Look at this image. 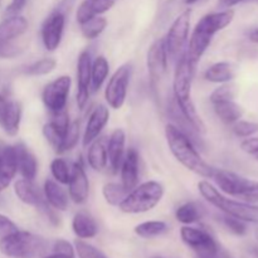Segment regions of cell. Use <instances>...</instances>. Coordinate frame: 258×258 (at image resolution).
<instances>
[{"label":"cell","mask_w":258,"mask_h":258,"mask_svg":"<svg viewBox=\"0 0 258 258\" xmlns=\"http://www.w3.org/2000/svg\"><path fill=\"white\" fill-rule=\"evenodd\" d=\"M75 249L80 258H107L98 248L92 244L86 243L82 239H77L75 242Z\"/></svg>","instance_id":"obj_41"},{"label":"cell","mask_w":258,"mask_h":258,"mask_svg":"<svg viewBox=\"0 0 258 258\" xmlns=\"http://www.w3.org/2000/svg\"><path fill=\"white\" fill-rule=\"evenodd\" d=\"M3 204V199H2V197H0V206H2Z\"/></svg>","instance_id":"obj_54"},{"label":"cell","mask_w":258,"mask_h":258,"mask_svg":"<svg viewBox=\"0 0 258 258\" xmlns=\"http://www.w3.org/2000/svg\"><path fill=\"white\" fill-rule=\"evenodd\" d=\"M115 2L116 0H85L78 7L77 14H76L78 24L87 22L88 19L96 17V15H101L108 12L113 7Z\"/></svg>","instance_id":"obj_27"},{"label":"cell","mask_w":258,"mask_h":258,"mask_svg":"<svg viewBox=\"0 0 258 258\" xmlns=\"http://www.w3.org/2000/svg\"><path fill=\"white\" fill-rule=\"evenodd\" d=\"M18 231V227L15 226L14 222L9 219L8 217L0 214V239L10 236Z\"/></svg>","instance_id":"obj_45"},{"label":"cell","mask_w":258,"mask_h":258,"mask_svg":"<svg viewBox=\"0 0 258 258\" xmlns=\"http://www.w3.org/2000/svg\"><path fill=\"white\" fill-rule=\"evenodd\" d=\"M233 19H234V10L223 9L222 12L209 13V14L204 15V17L197 23L196 27L214 37L218 32L226 29V28L233 22Z\"/></svg>","instance_id":"obj_18"},{"label":"cell","mask_w":258,"mask_h":258,"mask_svg":"<svg viewBox=\"0 0 258 258\" xmlns=\"http://www.w3.org/2000/svg\"><path fill=\"white\" fill-rule=\"evenodd\" d=\"M43 196L45 201L50 207L58 212L67 211L70 199L68 194L66 193L64 189L59 185V183L52 179H47L44 181V188H43Z\"/></svg>","instance_id":"obj_26"},{"label":"cell","mask_w":258,"mask_h":258,"mask_svg":"<svg viewBox=\"0 0 258 258\" xmlns=\"http://www.w3.org/2000/svg\"><path fill=\"white\" fill-rule=\"evenodd\" d=\"M91 68L92 58L88 50H83L77 60V105L83 110L91 93Z\"/></svg>","instance_id":"obj_13"},{"label":"cell","mask_w":258,"mask_h":258,"mask_svg":"<svg viewBox=\"0 0 258 258\" xmlns=\"http://www.w3.org/2000/svg\"><path fill=\"white\" fill-rule=\"evenodd\" d=\"M81 25V32L82 35L86 39H96L98 35L102 34V32L105 30L106 25H107V19L105 17H101V15H96V17L91 18L87 22L82 23Z\"/></svg>","instance_id":"obj_35"},{"label":"cell","mask_w":258,"mask_h":258,"mask_svg":"<svg viewBox=\"0 0 258 258\" xmlns=\"http://www.w3.org/2000/svg\"><path fill=\"white\" fill-rule=\"evenodd\" d=\"M134 231H135L136 236L141 237V238L150 239L165 233L168 231V224L163 221H149L136 226Z\"/></svg>","instance_id":"obj_33"},{"label":"cell","mask_w":258,"mask_h":258,"mask_svg":"<svg viewBox=\"0 0 258 258\" xmlns=\"http://www.w3.org/2000/svg\"><path fill=\"white\" fill-rule=\"evenodd\" d=\"M0 3H2V0H0Z\"/></svg>","instance_id":"obj_55"},{"label":"cell","mask_w":258,"mask_h":258,"mask_svg":"<svg viewBox=\"0 0 258 258\" xmlns=\"http://www.w3.org/2000/svg\"><path fill=\"white\" fill-rule=\"evenodd\" d=\"M72 229L80 239L93 238L98 232L96 221L86 212H78L75 214L72 221Z\"/></svg>","instance_id":"obj_28"},{"label":"cell","mask_w":258,"mask_h":258,"mask_svg":"<svg viewBox=\"0 0 258 258\" xmlns=\"http://www.w3.org/2000/svg\"><path fill=\"white\" fill-rule=\"evenodd\" d=\"M50 173L55 181L59 184H68L72 174V165L62 158H57L50 163Z\"/></svg>","instance_id":"obj_38"},{"label":"cell","mask_w":258,"mask_h":258,"mask_svg":"<svg viewBox=\"0 0 258 258\" xmlns=\"http://www.w3.org/2000/svg\"><path fill=\"white\" fill-rule=\"evenodd\" d=\"M212 179L223 193L246 203H258V181L251 180L233 171L214 168Z\"/></svg>","instance_id":"obj_4"},{"label":"cell","mask_w":258,"mask_h":258,"mask_svg":"<svg viewBox=\"0 0 258 258\" xmlns=\"http://www.w3.org/2000/svg\"><path fill=\"white\" fill-rule=\"evenodd\" d=\"M15 151H17L18 171L24 179L34 180L38 173V163L34 154L22 143L15 145Z\"/></svg>","instance_id":"obj_25"},{"label":"cell","mask_w":258,"mask_h":258,"mask_svg":"<svg viewBox=\"0 0 258 258\" xmlns=\"http://www.w3.org/2000/svg\"><path fill=\"white\" fill-rule=\"evenodd\" d=\"M180 236L184 243L193 249L196 258H211L222 249L214 237L204 229L184 226L180 229Z\"/></svg>","instance_id":"obj_8"},{"label":"cell","mask_w":258,"mask_h":258,"mask_svg":"<svg viewBox=\"0 0 258 258\" xmlns=\"http://www.w3.org/2000/svg\"><path fill=\"white\" fill-rule=\"evenodd\" d=\"M126 134L122 128H116L107 139V158L108 165L113 173L120 170L121 163L125 156Z\"/></svg>","instance_id":"obj_22"},{"label":"cell","mask_w":258,"mask_h":258,"mask_svg":"<svg viewBox=\"0 0 258 258\" xmlns=\"http://www.w3.org/2000/svg\"><path fill=\"white\" fill-rule=\"evenodd\" d=\"M44 258H75V257H71V256H64V254H58V253H53L50 256L44 257Z\"/></svg>","instance_id":"obj_50"},{"label":"cell","mask_w":258,"mask_h":258,"mask_svg":"<svg viewBox=\"0 0 258 258\" xmlns=\"http://www.w3.org/2000/svg\"><path fill=\"white\" fill-rule=\"evenodd\" d=\"M244 2H249V0H218V7L221 9H231Z\"/></svg>","instance_id":"obj_48"},{"label":"cell","mask_w":258,"mask_h":258,"mask_svg":"<svg viewBox=\"0 0 258 258\" xmlns=\"http://www.w3.org/2000/svg\"><path fill=\"white\" fill-rule=\"evenodd\" d=\"M15 196L20 199L24 204L32 206L38 208L43 202L45 201L44 196L34 184V180H28V179H20L14 184Z\"/></svg>","instance_id":"obj_23"},{"label":"cell","mask_w":258,"mask_h":258,"mask_svg":"<svg viewBox=\"0 0 258 258\" xmlns=\"http://www.w3.org/2000/svg\"><path fill=\"white\" fill-rule=\"evenodd\" d=\"M55 66H57V60L54 58H43V59H39L37 62L32 63V64L27 66L23 70V73L27 76H32V77L45 76L48 73L53 72Z\"/></svg>","instance_id":"obj_37"},{"label":"cell","mask_w":258,"mask_h":258,"mask_svg":"<svg viewBox=\"0 0 258 258\" xmlns=\"http://www.w3.org/2000/svg\"><path fill=\"white\" fill-rule=\"evenodd\" d=\"M127 194L128 190L121 183H106L102 188V196L106 203L112 207L120 206Z\"/></svg>","instance_id":"obj_34"},{"label":"cell","mask_w":258,"mask_h":258,"mask_svg":"<svg viewBox=\"0 0 258 258\" xmlns=\"http://www.w3.org/2000/svg\"><path fill=\"white\" fill-rule=\"evenodd\" d=\"M110 120V111L106 106L98 105L92 110L88 116L87 125H86L85 134H83V146H87L92 143L95 139L101 135L105 126Z\"/></svg>","instance_id":"obj_16"},{"label":"cell","mask_w":258,"mask_h":258,"mask_svg":"<svg viewBox=\"0 0 258 258\" xmlns=\"http://www.w3.org/2000/svg\"><path fill=\"white\" fill-rule=\"evenodd\" d=\"M232 131L238 138H251V136L258 133V123L252 122V121L238 120L234 123H232Z\"/></svg>","instance_id":"obj_40"},{"label":"cell","mask_w":258,"mask_h":258,"mask_svg":"<svg viewBox=\"0 0 258 258\" xmlns=\"http://www.w3.org/2000/svg\"><path fill=\"white\" fill-rule=\"evenodd\" d=\"M254 237H256V239L258 241V228H256V231H254Z\"/></svg>","instance_id":"obj_53"},{"label":"cell","mask_w":258,"mask_h":258,"mask_svg":"<svg viewBox=\"0 0 258 258\" xmlns=\"http://www.w3.org/2000/svg\"><path fill=\"white\" fill-rule=\"evenodd\" d=\"M48 242L30 232L19 231L0 239V251L12 258H35L45 253Z\"/></svg>","instance_id":"obj_5"},{"label":"cell","mask_w":258,"mask_h":258,"mask_svg":"<svg viewBox=\"0 0 258 258\" xmlns=\"http://www.w3.org/2000/svg\"><path fill=\"white\" fill-rule=\"evenodd\" d=\"M241 149L258 161V138H256V136L244 139L241 143Z\"/></svg>","instance_id":"obj_44"},{"label":"cell","mask_w":258,"mask_h":258,"mask_svg":"<svg viewBox=\"0 0 258 258\" xmlns=\"http://www.w3.org/2000/svg\"><path fill=\"white\" fill-rule=\"evenodd\" d=\"M131 75H133V67L130 63H125L111 76L106 86L105 100L113 110H120L125 103Z\"/></svg>","instance_id":"obj_9"},{"label":"cell","mask_w":258,"mask_h":258,"mask_svg":"<svg viewBox=\"0 0 258 258\" xmlns=\"http://www.w3.org/2000/svg\"><path fill=\"white\" fill-rule=\"evenodd\" d=\"M190 20H191V9L184 10L179 17L175 18L173 24L169 28L166 37L164 38L165 42L168 59L175 63L181 54L185 52V45L189 39V32H190Z\"/></svg>","instance_id":"obj_6"},{"label":"cell","mask_w":258,"mask_h":258,"mask_svg":"<svg viewBox=\"0 0 258 258\" xmlns=\"http://www.w3.org/2000/svg\"><path fill=\"white\" fill-rule=\"evenodd\" d=\"M28 30V22L25 18L13 17L7 18L0 23V49L10 43L20 39Z\"/></svg>","instance_id":"obj_20"},{"label":"cell","mask_w":258,"mask_h":258,"mask_svg":"<svg viewBox=\"0 0 258 258\" xmlns=\"http://www.w3.org/2000/svg\"><path fill=\"white\" fill-rule=\"evenodd\" d=\"M198 190L201 196L223 212L226 216L234 217L246 223H258V206L257 204L246 203L242 201H234L224 197L218 189L212 185L209 181L202 180L198 183Z\"/></svg>","instance_id":"obj_2"},{"label":"cell","mask_w":258,"mask_h":258,"mask_svg":"<svg viewBox=\"0 0 258 258\" xmlns=\"http://www.w3.org/2000/svg\"><path fill=\"white\" fill-rule=\"evenodd\" d=\"M248 38H249V40H251L252 43H254V44H258V28H257V29H253V30H251V32H249Z\"/></svg>","instance_id":"obj_49"},{"label":"cell","mask_w":258,"mask_h":258,"mask_svg":"<svg viewBox=\"0 0 258 258\" xmlns=\"http://www.w3.org/2000/svg\"><path fill=\"white\" fill-rule=\"evenodd\" d=\"M213 38V35L203 32V30L199 29V28H194L193 33H191L190 35V39H189V45L185 49V54L186 57H188L189 62L191 63V66L196 67V66L198 64L201 58L203 57L204 53H206L207 49L209 48V45L212 44Z\"/></svg>","instance_id":"obj_21"},{"label":"cell","mask_w":258,"mask_h":258,"mask_svg":"<svg viewBox=\"0 0 258 258\" xmlns=\"http://www.w3.org/2000/svg\"><path fill=\"white\" fill-rule=\"evenodd\" d=\"M68 197L73 203L83 204L90 196V181L82 165V161L72 164V174L68 181Z\"/></svg>","instance_id":"obj_14"},{"label":"cell","mask_w":258,"mask_h":258,"mask_svg":"<svg viewBox=\"0 0 258 258\" xmlns=\"http://www.w3.org/2000/svg\"><path fill=\"white\" fill-rule=\"evenodd\" d=\"M201 209L197 206V203H193V202L184 203L175 212V217L178 219V222L186 224V226L198 222L201 219Z\"/></svg>","instance_id":"obj_36"},{"label":"cell","mask_w":258,"mask_h":258,"mask_svg":"<svg viewBox=\"0 0 258 258\" xmlns=\"http://www.w3.org/2000/svg\"><path fill=\"white\" fill-rule=\"evenodd\" d=\"M27 2L28 0H12V3H10L7 7V9L4 10V19H7V18L18 17V15L22 13V10L24 9Z\"/></svg>","instance_id":"obj_46"},{"label":"cell","mask_w":258,"mask_h":258,"mask_svg":"<svg viewBox=\"0 0 258 258\" xmlns=\"http://www.w3.org/2000/svg\"><path fill=\"white\" fill-rule=\"evenodd\" d=\"M53 253L75 257V248H73V246L70 242L64 241V239H58L53 244Z\"/></svg>","instance_id":"obj_47"},{"label":"cell","mask_w":258,"mask_h":258,"mask_svg":"<svg viewBox=\"0 0 258 258\" xmlns=\"http://www.w3.org/2000/svg\"><path fill=\"white\" fill-rule=\"evenodd\" d=\"M110 72V64L108 60L103 55H98L92 60V68H91V88L93 92L102 87L103 82L107 78Z\"/></svg>","instance_id":"obj_31"},{"label":"cell","mask_w":258,"mask_h":258,"mask_svg":"<svg viewBox=\"0 0 258 258\" xmlns=\"http://www.w3.org/2000/svg\"><path fill=\"white\" fill-rule=\"evenodd\" d=\"M222 222H223L224 227H226L231 233L236 234V236L242 237L247 233L246 222L241 221V219H237L234 218V217L226 216V214H224V217L222 218Z\"/></svg>","instance_id":"obj_42"},{"label":"cell","mask_w":258,"mask_h":258,"mask_svg":"<svg viewBox=\"0 0 258 258\" xmlns=\"http://www.w3.org/2000/svg\"><path fill=\"white\" fill-rule=\"evenodd\" d=\"M196 67L191 66L185 52L175 62V71L173 78V98L179 108L193 105L191 100V82Z\"/></svg>","instance_id":"obj_7"},{"label":"cell","mask_w":258,"mask_h":258,"mask_svg":"<svg viewBox=\"0 0 258 258\" xmlns=\"http://www.w3.org/2000/svg\"><path fill=\"white\" fill-rule=\"evenodd\" d=\"M197 2H199V0H185V3L188 5H193V4H196Z\"/></svg>","instance_id":"obj_52"},{"label":"cell","mask_w":258,"mask_h":258,"mask_svg":"<svg viewBox=\"0 0 258 258\" xmlns=\"http://www.w3.org/2000/svg\"><path fill=\"white\" fill-rule=\"evenodd\" d=\"M213 108L216 115L221 118V121H223L224 123H228V125H232L236 121L241 120L242 116L244 115L243 107L238 105L234 100L213 103Z\"/></svg>","instance_id":"obj_30"},{"label":"cell","mask_w":258,"mask_h":258,"mask_svg":"<svg viewBox=\"0 0 258 258\" xmlns=\"http://www.w3.org/2000/svg\"><path fill=\"white\" fill-rule=\"evenodd\" d=\"M165 138L174 158L188 170L206 179H212L214 168L209 165L197 150L196 144L174 123L165 127Z\"/></svg>","instance_id":"obj_1"},{"label":"cell","mask_w":258,"mask_h":258,"mask_svg":"<svg viewBox=\"0 0 258 258\" xmlns=\"http://www.w3.org/2000/svg\"><path fill=\"white\" fill-rule=\"evenodd\" d=\"M88 165L95 171H102L107 168V139L105 136H98L90 144L87 153Z\"/></svg>","instance_id":"obj_24"},{"label":"cell","mask_w":258,"mask_h":258,"mask_svg":"<svg viewBox=\"0 0 258 258\" xmlns=\"http://www.w3.org/2000/svg\"><path fill=\"white\" fill-rule=\"evenodd\" d=\"M237 96V87L233 83H222V86H219L218 88L212 92L211 95V102L212 105L217 102H222V101H229L234 100Z\"/></svg>","instance_id":"obj_39"},{"label":"cell","mask_w":258,"mask_h":258,"mask_svg":"<svg viewBox=\"0 0 258 258\" xmlns=\"http://www.w3.org/2000/svg\"><path fill=\"white\" fill-rule=\"evenodd\" d=\"M22 121V106L19 102L7 100L0 95V127L9 136H15L19 133Z\"/></svg>","instance_id":"obj_15"},{"label":"cell","mask_w":258,"mask_h":258,"mask_svg":"<svg viewBox=\"0 0 258 258\" xmlns=\"http://www.w3.org/2000/svg\"><path fill=\"white\" fill-rule=\"evenodd\" d=\"M72 81L68 76H60L48 83L42 92V100L45 108L50 113H57L66 110L70 96Z\"/></svg>","instance_id":"obj_10"},{"label":"cell","mask_w":258,"mask_h":258,"mask_svg":"<svg viewBox=\"0 0 258 258\" xmlns=\"http://www.w3.org/2000/svg\"><path fill=\"white\" fill-rule=\"evenodd\" d=\"M66 14L60 9L50 13L42 24L40 37H42L43 45L47 50L53 52L60 45L64 32Z\"/></svg>","instance_id":"obj_12"},{"label":"cell","mask_w":258,"mask_h":258,"mask_svg":"<svg viewBox=\"0 0 258 258\" xmlns=\"http://www.w3.org/2000/svg\"><path fill=\"white\" fill-rule=\"evenodd\" d=\"M18 173V160L15 146H3L0 149V191L5 190Z\"/></svg>","instance_id":"obj_17"},{"label":"cell","mask_w":258,"mask_h":258,"mask_svg":"<svg viewBox=\"0 0 258 258\" xmlns=\"http://www.w3.org/2000/svg\"><path fill=\"white\" fill-rule=\"evenodd\" d=\"M164 197L163 184L155 180H149L136 185L128 191L126 198L118 206L121 212L127 214L146 213L155 208Z\"/></svg>","instance_id":"obj_3"},{"label":"cell","mask_w":258,"mask_h":258,"mask_svg":"<svg viewBox=\"0 0 258 258\" xmlns=\"http://www.w3.org/2000/svg\"><path fill=\"white\" fill-rule=\"evenodd\" d=\"M168 53H166L165 42L164 38L155 40L150 45L146 55V66H148L149 77H150L151 86L154 88L160 83L168 71Z\"/></svg>","instance_id":"obj_11"},{"label":"cell","mask_w":258,"mask_h":258,"mask_svg":"<svg viewBox=\"0 0 258 258\" xmlns=\"http://www.w3.org/2000/svg\"><path fill=\"white\" fill-rule=\"evenodd\" d=\"M252 254H253L256 258H258V246L253 247V249H252Z\"/></svg>","instance_id":"obj_51"},{"label":"cell","mask_w":258,"mask_h":258,"mask_svg":"<svg viewBox=\"0 0 258 258\" xmlns=\"http://www.w3.org/2000/svg\"><path fill=\"white\" fill-rule=\"evenodd\" d=\"M80 140V122L78 121H72L67 128V133L64 136V150L70 151L77 145Z\"/></svg>","instance_id":"obj_43"},{"label":"cell","mask_w":258,"mask_h":258,"mask_svg":"<svg viewBox=\"0 0 258 258\" xmlns=\"http://www.w3.org/2000/svg\"><path fill=\"white\" fill-rule=\"evenodd\" d=\"M236 77V68L229 62H217L204 72V78L212 83H227Z\"/></svg>","instance_id":"obj_29"},{"label":"cell","mask_w":258,"mask_h":258,"mask_svg":"<svg viewBox=\"0 0 258 258\" xmlns=\"http://www.w3.org/2000/svg\"><path fill=\"white\" fill-rule=\"evenodd\" d=\"M139 153L134 148L128 149L121 163V184L127 189L133 190L139 183Z\"/></svg>","instance_id":"obj_19"},{"label":"cell","mask_w":258,"mask_h":258,"mask_svg":"<svg viewBox=\"0 0 258 258\" xmlns=\"http://www.w3.org/2000/svg\"><path fill=\"white\" fill-rule=\"evenodd\" d=\"M43 136L45 138V140L48 141L50 146H52L53 150L57 154H63L66 153L64 150V136L67 131H63L62 128L58 127L53 121L45 123L43 126Z\"/></svg>","instance_id":"obj_32"}]
</instances>
